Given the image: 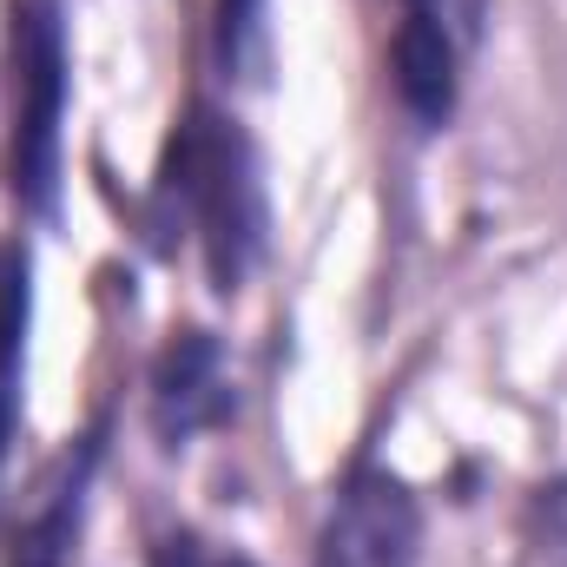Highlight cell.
Here are the masks:
<instances>
[{"mask_svg": "<svg viewBox=\"0 0 567 567\" xmlns=\"http://www.w3.org/2000/svg\"><path fill=\"white\" fill-rule=\"evenodd\" d=\"M158 212L165 225H185L205 251L212 290H238L251 278L258 251H265V185H258V158L245 133L212 113L192 106L185 126L165 145V172H158Z\"/></svg>", "mask_w": 567, "mask_h": 567, "instance_id": "6da1fadb", "label": "cell"}, {"mask_svg": "<svg viewBox=\"0 0 567 567\" xmlns=\"http://www.w3.org/2000/svg\"><path fill=\"white\" fill-rule=\"evenodd\" d=\"M7 86H13V198L53 212L60 198V126H66V7L13 0L7 13Z\"/></svg>", "mask_w": 567, "mask_h": 567, "instance_id": "7a4b0ae2", "label": "cell"}, {"mask_svg": "<svg viewBox=\"0 0 567 567\" xmlns=\"http://www.w3.org/2000/svg\"><path fill=\"white\" fill-rule=\"evenodd\" d=\"M416 548H423V508L410 482L363 462L343 475L310 567H416Z\"/></svg>", "mask_w": 567, "mask_h": 567, "instance_id": "3957f363", "label": "cell"}, {"mask_svg": "<svg viewBox=\"0 0 567 567\" xmlns=\"http://www.w3.org/2000/svg\"><path fill=\"white\" fill-rule=\"evenodd\" d=\"M238 416V383L212 330H178L152 363V429L165 449H185L205 429Z\"/></svg>", "mask_w": 567, "mask_h": 567, "instance_id": "277c9868", "label": "cell"}, {"mask_svg": "<svg viewBox=\"0 0 567 567\" xmlns=\"http://www.w3.org/2000/svg\"><path fill=\"white\" fill-rule=\"evenodd\" d=\"M462 47H468V33L435 0H403L396 40H390V73H396V100H403V113L416 126H442L455 113Z\"/></svg>", "mask_w": 567, "mask_h": 567, "instance_id": "5b68a950", "label": "cell"}, {"mask_svg": "<svg viewBox=\"0 0 567 567\" xmlns=\"http://www.w3.org/2000/svg\"><path fill=\"white\" fill-rule=\"evenodd\" d=\"M33 258L27 245H0V455L20 416V363H27V310H33Z\"/></svg>", "mask_w": 567, "mask_h": 567, "instance_id": "8992f818", "label": "cell"}, {"mask_svg": "<svg viewBox=\"0 0 567 567\" xmlns=\"http://www.w3.org/2000/svg\"><path fill=\"white\" fill-rule=\"evenodd\" d=\"M93 462H100V435H86V449L66 462V475L47 488V508L33 515V528L20 535V555L13 567H60L66 561V548H73V535H80V508H86V475H93Z\"/></svg>", "mask_w": 567, "mask_h": 567, "instance_id": "52a82bcc", "label": "cell"}, {"mask_svg": "<svg viewBox=\"0 0 567 567\" xmlns=\"http://www.w3.org/2000/svg\"><path fill=\"white\" fill-rule=\"evenodd\" d=\"M218 66L238 86H265V73H271L265 0H218Z\"/></svg>", "mask_w": 567, "mask_h": 567, "instance_id": "ba28073f", "label": "cell"}, {"mask_svg": "<svg viewBox=\"0 0 567 567\" xmlns=\"http://www.w3.org/2000/svg\"><path fill=\"white\" fill-rule=\"evenodd\" d=\"M152 567H258V561L238 555V548H225V542H212V535L178 528V535H158L152 542Z\"/></svg>", "mask_w": 567, "mask_h": 567, "instance_id": "9c48e42d", "label": "cell"}, {"mask_svg": "<svg viewBox=\"0 0 567 567\" xmlns=\"http://www.w3.org/2000/svg\"><path fill=\"white\" fill-rule=\"evenodd\" d=\"M535 542H542L548 567H567V482H548L535 495Z\"/></svg>", "mask_w": 567, "mask_h": 567, "instance_id": "30bf717a", "label": "cell"}]
</instances>
